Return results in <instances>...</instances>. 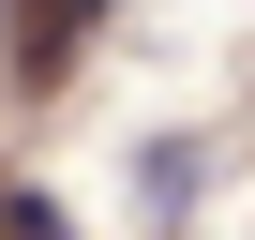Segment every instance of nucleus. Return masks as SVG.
Instances as JSON below:
<instances>
[{
  "label": "nucleus",
  "instance_id": "f257e3e1",
  "mask_svg": "<svg viewBox=\"0 0 255 240\" xmlns=\"http://www.w3.org/2000/svg\"><path fill=\"white\" fill-rule=\"evenodd\" d=\"M90 30H105V0H15V75H30V90H60Z\"/></svg>",
  "mask_w": 255,
  "mask_h": 240
},
{
  "label": "nucleus",
  "instance_id": "f03ea898",
  "mask_svg": "<svg viewBox=\"0 0 255 240\" xmlns=\"http://www.w3.org/2000/svg\"><path fill=\"white\" fill-rule=\"evenodd\" d=\"M0 240H75V225H60V210H45L30 180H15V195H0Z\"/></svg>",
  "mask_w": 255,
  "mask_h": 240
},
{
  "label": "nucleus",
  "instance_id": "7ed1b4c3",
  "mask_svg": "<svg viewBox=\"0 0 255 240\" xmlns=\"http://www.w3.org/2000/svg\"><path fill=\"white\" fill-rule=\"evenodd\" d=\"M0 45H15V0H0Z\"/></svg>",
  "mask_w": 255,
  "mask_h": 240
}]
</instances>
